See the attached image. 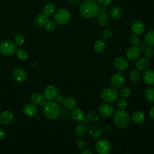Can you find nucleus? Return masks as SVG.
Wrapping results in <instances>:
<instances>
[{"label": "nucleus", "mask_w": 154, "mask_h": 154, "mask_svg": "<svg viewBox=\"0 0 154 154\" xmlns=\"http://www.w3.org/2000/svg\"><path fill=\"white\" fill-rule=\"evenodd\" d=\"M71 18V13L66 9L58 10L54 15L55 22L59 25H64L69 22Z\"/></svg>", "instance_id": "nucleus-5"}, {"label": "nucleus", "mask_w": 154, "mask_h": 154, "mask_svg": "<svg viewBox=\"0 0 154 154\" xmlns=\"http://www.w3.org/2000/svg\"><path fill=\"white\" fill-rule=\"evenodd\" d=\"M45 28L46 31H47L48 32H52L55 29L56 24L54 22L49 20L45 25Z\"/></svg>", "instance_id": "nucleus-38"}, {"label": "nucleus", "mask_w": 154, "mask_h": 154, "mask_svg": "<svg viewBox=\"0 0 154 154\" xmlns=\"http://www.w3.org/2000/svg\"><path fill=\"white\" fill-rule=\"evenodd\" d=\"M97 16L98 23L102 26H106L108 22V16L106 14V9L105 7H102L101 9H100Z\"/></svg>", "instance_id": "nucleus-19"}, {"label": "nucleus", "mask_w": 154, "mask_h": 154, "mask_svg": "<svg viewBox=\"0 0 154 154\" xmlns=\"http://www.w3.org/2000/svg\"><path fill=\"white\" fill-rule=\"evenodd\" d=\"M88 134L91 138H99L102 134L103 130L101 126L96 122L91 123L88 128Z\"/></svg>", "instance_id": "nucleus-8"}, {"label": "nucleus", "mask_w": 154, "mask_h": 154, "mask_svg": "<svg viewBox=\"0 0 154 154\" xmlns=\"http://www.w3.org/2000/svg\"><path fill=\"white\" fill-rule=\"evenodd\" d=\"M75 132L79 137L84 136L87 132V128L85 124L83 123H78L75 128Z\"/></svg>", "instance_id": "nucleus-27"}, {"label": "nucleus", "mask_w": 154, "mask_h": 154, "mask_svg": "<svg viewBox=\"0 0 154 154\" xmlns=\"http://www.w3.org/2000/svg\"><path fill=\"white\" fill-rule=\"evenodd\" d=\"M131 31L135 35H140L144 31L145 26L144 23L139 20L134 22L131 26Z\"/></svg>", "instance_id": "nucleus-17"}, {"label": "nucleus", "mask_w": 154, "mask_h": 154, "mask_svg": "<svg viewBox=\"0 0 154 154\" xmlns=\"http://www.w3.org/2000/svg\"><path fill=\"white\" fill-rule=\"evenodd\" d=\"M129 79L131 81L134 82H138L141 78V75L140 72L137 70H132L129 72Z\"/></svg>", "instance_id": "nucleus-33"}, {"label": "nucleus", "mask_w": 154, "mask_h": 154, "mask_svg": "<svg viewBox=\"0 0 154 154\" xmlns=\"http://www.w3.org/2000/svg\"><path fill=\"white\" fill-rule=\"evenodd\" d=\"M97 4L102 6V7H105L106 6H108L111 2V0H97Z\"/></svg>", "instance_id": "nucleus-43"}, {"label": "nucleus", "mask_w": 154, "mask_h": 154, "mask_svg": "<svg viewBox=\"0 0 154 154\" xmlns=\"http://www.w3.org/2000/svg\"><path fill=\"white\" fill-rule=\"evenodd\" d=\"M5 134L4 131L2 129H0V140L3 139L5 137Z\"/></svg>", "instance_id": "nucleus-48"}, {"label": "nucleus", "mask_w": 154, "mask_h": 154, "mask_svg": "<svg viewBox=\"0 0 154 154\" xmlns=\"http://www.w3.org/2000/svg\"><path fill=\"white\" fill-rule=\"evenodd\" d=\"M72 119L77 122H82L84 124H87L88 121L85 118L83 111L79 108H75L71 112Z\"/></svg>", "instance_id": "nucleus-9"}, {"label": "nucleus", "mask_w": 154, "mask_h": 154, "mask_svg": "<svg viewBox=\"0 0 154 154\" xmlns=\"http://www.w3.org/2000/svg\"><path fill=\"white\" fill-rule=\"evenodd\" d=\"M23 112L28 117H34L37 114L38 109L34 103H26L23 107Z\"/></svg>", "instance_id": "nucleus-15"}, {"label": "nucleus", "mask_w": 154, "mask_h": 154, "mask_svg": "<svg viewBox=\"0 0 154 154\" xmlns=\"http://www.w3.org/2000/svg\"><path fill=\"white\" fill-rule=\"evenodd\" d=\"M1 106H0V112H1Z\"/></svg>", "instance_id": "nucleus-50"}, {"label": "nucleus", "mask_w": 154, "mask_h": 154, "mask_svg": "<svg viewBox=\"0 0 154 154\" xmlns=\"http://www.w3.org/2000/svg\"><path fill=\"white\" fill-rule=\"evenodd\" d=\"M99 112L102 116L108 117L113 114L114 108L108 103H103L99 107Z\"/></svg>", "instance_id": "nucleus-14"}, {"label": "nucleus", "mask_w": 154, "mask_h": 154, "mask_svg": "<svg viewBox=\"0 0 154 154\" xmlns=\"http://www.w3.org/2000/svg\"><path fill=\"white\" fill-rule=\"evenodd\" d=\"M112 35V32L110 29H105L102 32V37L104 40H109Z\"/></svg>", "instance_id": "nucleus-41"}, {"label": "nucleus", "mask_w": 154, "mask_h": 154, "mask_svg": "<svg viewBox=\"0 0 154 154\" xmlns=\"http://www.w3.org/2000/svg\"><path fill=\"white\" fill-rule=\"evenodd\" d=\"M13 78L14 81L18 82H23L26 78V73L22 68H16L13 72Z\"/></svg>", "instance_id": "nucleus-13"}, {"label": "nucleus", "mask_w": 154, "mask_h": 154, "mask_svg": "<svg viewBox=\"0 0 154 154\" xmlns=\"http://www.w3.org/2000/svg\"><path fill=\"white\" fill-rule=\"evenodd\" d=\"M118 96V91L117 89L114 88H106L102 91L101 93L102 99L108 103L114 102L117 100Z\"/></svg>", "instance_id": "nucleus-4"}, {"label": "nucleus", "mask_w": 154, "mask_h": 154, "mask_svg": "<svg viewBox=\"0 0 154 154\" xmlns=\"http://www.w3.org/2000/svg\"><path fill=\"white\" fill-rule=\"evenodd\" d=\"M105 48V43L100 39L97 40L93 45V49L97 53H100L104 51Z\"/></svg>", "instance_id": "nucleus-29"}, {"label": "nucleus", "mask_w": 154, "mask_h": 154, "mask_svg": "<svg viewBox=\"0 0 154 154\" xmlns=\"http://www.w3.org/2000/svg\"><path fill=\"white\" fill-rule=\"evenodd\" d=\"M144 82L147 85H154V70H148L143 75V76Z\"/></svg>", "instance_id": "nucleus-22"}, {"label": "nucleus", "mask_w": 154, "mask_h": 154, "mask_svg": "<svg viewBox=\"0 0 154 154\" xmlns=\"http://www.w3.org/2000/svg\"><path fill=\"white\" fill-rule=\"evenodd\" d=\"M126 154H127V153H126Z\"/></svg>", "instance_id": "nucleus-51"}, {"label": "nucleus", "mask_w": 154, "mask_h": 154, "mask_svg": "<svg viewBox=\"0 0 154 154\" xmlns=\"http://www.w3.org/2000/svg\"><path fill=\"white\" fill-rule=\"evenodd\" d=\"M100 10L99 5L93 0H87L81 5L79 11L81 16L85 19H91L97 16Z\"/></svg>", "instance_id": "nucleus-1"}, {"label": "nucleus", "mask_w": 154, "mask_h": 154, "mask_svg": "<svg viewBox=\"0 0 154 154\" xmlns=\"http://www.w3.org/2000/svg\"><path fill=\"white\" fill-rule=\"evenodd\" d=\"M76 145L79 149H83L86 146V143L82 138H78L76 141Z\"/></svg>", "instance_id": "nucleus-42"}, {"label": "nucleus", "mask_w": 154, "mask_h": 154, "mask_svg": "<svg viewBox=\"0 0 154 154\" xmlns=\"http://www.w3.org/2000/svg\"><path fill=\"white\" fill-rule=\"evenodd\" d=\"M113 120L115 124L120 128L128 126L130 123V116L124 109H118L113 114Z\"/></svg>", "instance_id": "nucleus-3"}, {"label": "nucleus", "mask_w": 154, "mask_h": 154, "mask_svg": "<svg viewBox=\"0 0 154 154\" xmlns=\"http://www.w3.org/2000/svg\"><path fill=\"white\" fill-rule=\"evenodd\" d=\"M128 105V102L127 100L122 97L119 98V99H117V106L121 109H123L125 108H126Z\"/></svg>", "instance_id": "nucleus-37"}, {"label": "nucleus", "mask_w": 154, "mask_h": 154, "mask_svg": "<svg viewBox=\"0 0 154 154\" xmlns=\"http://www.w3.org/2000/svg\"><path fill=\"white\" fill-rule=\"evenodd\" d=\"M130 42L134 46H138L141 43V40L137 35L134 34L131 37Z\"/></svg>", "instance_id": "nucleus-39"}, {"label": "nucleus", "mask_w": 154, "mask_h": 154, "mask_svg": "<svg viewBox=\"0 0 154 154\" xmlns=\"http://www.w3.org/2000/svg\"><path fill=\"white\" fill-rule=\"evenodd\" d=\"M131 119L135 124H141L145 120V114L141 111H136L132 114Z\"/></svg>", "instance_id": "nucleus-23"}, {"label": "nucleus", "mask_w": 154, "mask_h": 154, "mask_svg": "<svg viewBox=\"0 0 154 154\" xmlns=\"http://www.w3.org/2000/svg\"><path fill=\"white\" fill-rule=\"evenodd\" d=\"M16 54L17 57L20 60H25L28 58V52L23 49H19L16 51Z\"/></svg>", "instance_id": "nucleus-34"}, {"label": "nucleus", "mask_w": 154, "mask_h": 154, "mask_svg": "<svg viewBox=\"0 0 154 154\" xmlns=\"http://www.w3.org/2000/svg\"><path fill=\"white\" fill-rule=\"evenodd\" d=\"M13 120L14 115L10 111H4L0 114V122L4 125H9L13 122Z\"/></svg>", "instance_id": "nucleus-16"}, {"label": "nucleus", "mask_w": 154, "mask_h": 154, "mask_svg": "<svg viewBox=\"0 0 154 154\" xmlns=\"http://www.w3.org/2000/svg\"><path fill=\"white\" fill-rule=\"evenodd\" d=\"M144 97L149 102H154V88L149 87L144 91Z\"/></svg>", "instance_id": "nucleus-30"}, {"label": "nucleus", "mask_w": 154, "mask_h": 154, "mask_svg": "<svg viewBox=\"0 0 154 154\" xmlns=\"http://www.w3.org/2000/svg\"><path fill=\"white\" fill-rule=\"evenodd\" d=\"M43 113L45 117L50 120L57 119L61 113V106L59 103L49 101L43 106Z\"/></svg>", "instance_id": "nucleus-2"}, {"label": "nucleus", "mask_w": 154, "mask_h": 154, "mask_svg": "<svg viewBox=\"0 0 154 154\" xmlns=\"http://www.w3.org/2000/svg\"><path fill=\"white\" fill-rule=\"evenodd\" d=\"M31 100L32 102L38 106H44L46 103V99L45 97L40 93H34L31 97Z\"/></svg>", "instance_id": "nucleus-21"}, {"label": "nucleus", "mask_w": 154, "mask_h": 154, "mask_svg": "<svg viewBox=\"0 0 154 154\" xmlns=\"http://www.w3.org/2000/svg\"><path fill=\"white\" fill-rule=\"evenodd\" d=\"M111 149V144L106 139L101 138L96 142L95 150L98 154H109Z\"/></svg>", "instance_id": "nucleus-7"}, {"label": "nucleus", "mask_w": 154, "mask_h": 154, "mask_svg": "<svg viewBox=\"0 0 154 154\" xmlns=\"http://www.w3.org/2000/svg\"><path fill=\"white\" fill-rule=\"evenodd\" d=\"M49 20V16L44 13H40L37 14L35 18V22L39 26H43Z\"/></svg>", "instance_id": "nucleus-24"}, {"label": "nucleus", "mask_w": 154, "mask_h": 154, "mask_svg": "<svg viewBox=\"0 0 154 154\" xmlns=\"http://www.w3.org/2000/svg\"><path fill=\"white\" fill-rule=\"evenodd\" d=\"M102 130L105 133H110L112 131V127L110 125H105L103 127Z\"/></svg>", "instance_id": "nucleus-44"}, {"label": "nucleus", "mask_w": 154, "mask_h": 154, "mask_svg": "<svg viewBox=\"0 0 154 154\" xmlns=\"http://www.w3.org/2000/svg\"><path fill=\"white\" fill-rule=\"evenodd\" d=\"M85 118L87 119L88 121L95 123L99 120V114L96 112L93 111H90L86 113Z\"/></svg>", "instance_id": "nucleus-32"}, {"label": "nucleus", "mask_w": 154, "mask_h": 154, "mask_svg": "<svg viewBox=\"0 0 154 154\" xmlns=\"http://www.w3.org/2000/svg\"><path fill=\"white\" fill-rule=\"evenodd\" d=\"M110 82L114 88L120 89L124 85L125 78L121 74L116 73L111 76Z\"/></svg>", "instance_id": "nucleus-11"}, {"label": "nucleus", "mask_w": 154, "mask_h": 154, "mask_svg": "<svg viewBox=\"0 0 154 154\" xmlns=\"http://www.w3.org/2000/svg\"><path fill=\"white\" fill-rule=\"evenodd\" d=\"M122 10L120 7L116 6L111 8L110 11V16L114 19H119L122 16Z\"/></svg>", "instance_id": "nucleus-28"}, {"label": "nucleus", "mask_w": 154, "mask_h": 154, "mask_svg": "<svg viewBox=\"0 0 154 154\" xmlns=\"http://www.w3.org/2000/svg\"><path fill=\"white\" fill-rule=\"evenodd\" d=\"M58 94L57 88L52 85L46 87L43 91V96L45 98L49 101L55 99Z\"/></svg>", "instance_id": "nucleus-10"}, {"label": "nucleus", "mask_w": 154, "mask_h": 154, "mask_svg": "<svg viewBox=\"0 0 154 154\" xmlns=\"http://www.w3.org/2000/svg\"><path fill=\"white\" fill-rule=\"evenodd\" d=\"M132 91L129 87H122L120 90V94L124 97H128L131 96Z\"/></svg>", "instance_id": "nucleus-36"}, {"label": "nucleus", "mask_w": 154, "mask_h": 154, "mask_svg": "<svg viewBox=\"0 0 154 154\" xmlns=\"http://www.w3.org/2000/svg\"><path fill=\"white\" fill-rule=\"evenodd\" d=\"M63 105L64 107L67 109H73L75 108L77 105L76 100L72 97H65Z\"/></svg>", "instance_id": "nucleus-25"}, {"label": "nucleus", "mask_w": 154, "mask_h": 154, "mask_svg": "<svg viewBox=\"0 0 154 154\" xmlns=\"http://www.w3.org/2000/svg\"><path fill=\"white\" fill-rule=\"evenodd\" d=\"M150 60L147 58H141L135 63V67L140 70H145L150 66Z\"/></svg>", "instance_id": "nucleus-20"}, {"label": "nucleus", "mask_w": 154, "mask_h": 154, "mask_svg": "<svg viewBox=\"0 0 154 154\" xmlns=\"http://www.w3.org/2000/svg\"><path fill=\"white\" fill-rule=\"evenodd\" d=\"M24 37L20 34H17L14 37V43L17 46L22 45L24 43Z\"/></svg>", "instance_id": "nucleus-40"}, {"label": "nucleus", "mask_w": 154, "mask_h": 154, "mask_svg": "<svg viewBox=\"0 0 154 154\" xmlns=\"http://www.w3.org/2000/svg\"><path fill=\"white\" fill-rule=\"evenodd\" d=\"M43 13L48 16L52 15L55 11V6L53 3H48L43 8Z\"/></svg>", "instance_id": "nucleus-31"}, {"label": "nucleus", "mask_w": 154, "mask_h": 154, "mask_svg": "<svg viewBox=\"0 0 154 154\" xmlns=\"http://www.w3.org/2000/svg\"><path fill=\"white\" fill-rule=\"evenodd\" d=\"M56 99H57V101L58 103H63V102L65 99V97L62 94H59V95L58 94Z\"/></svg>", "instance_id": "nucleus-45"}, {"label": "nucleus", "mask_w": 154, "mask_h": 154, "mask_svg": "<svg viewBox=\"0 0 154 154\" xmlns=\"http://www.w3.org/2000/svg\"><path fill=\"white\" fill-rule=\"evenodd\" d=\"M145 44L149 46H154V29L149 31L144 36Z\"/></svg>", "instance_id": "nucleus-26"}, {"label": "nucleus", "mask_w": 154, "mask_h": 154, "mask_svg": "<svg viewBox=\"0 0 154 154\" xmlns=\"http://www.w3.org/2000/svg\"><path fill=\"white\" fill-rule=\"evenodd\" d=\"M114 66L117 70L124 71L128 67V63L123 57H117L114 61Z\"/></svg>", "instance_id": "nucleus-18"}, {"label": "nucleus", "mask_w": 154, "mask_h": 154, "mask_svg": "<svg viewBox=\"0 0 154 154\" xmlns=\"http://www.w3.org/2000/svg\"><path fill=\"white\" fill-rule=\"evenodd\" d=\"M141 51V49L138 46H132L127 49L126 56L129 60L134 61L139 57Z\"/></svg>", "instance_id": "nucleus-12"}, {"label": "nucleus", "mask_w": 154, "mask_h": 154, "mask_svg": "<svg viewBox=\"0 0 154 154\" xmlns=\"http://www.w3.org/2000/svg\"><path fill=\"white\" fill-rule=\"evenodd\" d=\"M149 116L150 118L154 120V105L150 108L149 111Z\"/></svg>", "instance_id": "nucleus-46"}, {"label": "nucleus", "mask_w": 154, "mask_h": 154, "mask_svg": "<svg viewBox=\"0 0 154 154\" xmlns=\"http://www.w3.org/2000/svg\"><path fill=\"white\" fill-rule=\"evenodd\" d=\"M144 53L147 58H150L154 55V50L151 46H146L144 49Z\"/></svg>", "instance_id": "nucleus-35"}, {"label": "nucleus", "mask_w": 154, "mask_h": 154, "mask_svg": "<svg viewBox=\"0 0 154 154\" xmlns=\"http://www.w3.org/2000/svg\"><path fill=\"white\" fill-rule=\"evenodd\" d=\"M16 51L14 43L8 40H5L0 43V52L2 55L8 57L13 55Z\"/></svg>", "instance_id": "nucleus-6"}, {"label": "nucleus", "mask_w": 154, "mask_h": 154, "mask_svg": "<svg viewBox=\"0 0 154 154\" xmlns=\"http://www.w3.org/2000/svg\"><path fill=\"white\" fill-rule=\"evenodd\" d=\"M81 154H93V153L90 149H84L82 151Z\"/></svg>", "instance_id": "nucleus-47"}, {"label": "nucleus", "mask_w": 154, "mask_h": 154, "mask_svg": "<svg viewBox=\"0 0 154 154\" xmlns=\"http://www.w3.org/2000/svg\"><path fill=\"white\" fill-rule=\"evenodd\" d=\"M139 48H140V49H141V51H143V50H144V49L145 48V45L144 44H143V43H142V44H140L138 46Z\"/></svg>", "instance_id": "nucleus-49"}]
</instances>
